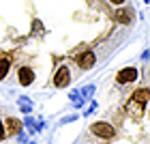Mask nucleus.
I'll use <instances>...</instances> for the list:
<instances>
[{
    "label": "nucleus",
    "instance_id": "nucleus-8",
    "mask_svg": "<svg viewBox=\"0 0 150 144\" xmlns=\"http://www.w3.org/2000/svg\"><path fill=\"white\" fill-rule=\"evenodd\" d=\"M17 106H19V110H22V114H30L32 112V101L28 97H19L17 99Z\"/></svg>",
    "mask_w": 150,
    "mask_h": 144
},
{
    "label": "nucleus",
    "instance_id": "nucleus-13",
    "mask_svg": "<svg viewBox=\"0 0 150 144\" xmlns=\"http://www.w3.org/2000/svg\"><path fill=\"white\" fill-rule=\"evenodd\" d=\"M73 120H77V114H69L64 118H60V125H67V123H73Z\"/></svg>",
    "mask_w": 150,
    "mask_h": 144
},
{
    "label": "nucleus",
    "instance_id": "nucleus-6",
    "mask_svg": "<svg viewBox=\"0 0 150 144\" xmlns=\"http://www.w3.org/2000/svg\"><path fill=\"white\" fill-rule=\"evenodd\" d=\"M94 63H97V56H94V52H84V54H81V56L77 58L79 69H90Z\"/></svg>",
    "mask_w": 150,
    "mask_h": 144
},
{
    "label": "nucleus",
    "instance_id": "nucleus-5",
    "mask_svg": "<svg viewBox=\"0 0 150 144\" xmlns=\"http://www.w3.org/2000/svg\"><path fill=\"white\" fill-rule=\"evenodd\" d=\"M17 78H19V84L22 86H30L32 82H35V71L30 69V67H22L17 73Z\"/></svg>",
    "mask_w": 150,
    "mask_h": 144
},
{
    "label": "nucleus",
    "instance_id": "nucleus-4",
    "mask_svg": "<svg viewBox=\"0 0 150 144\" xmlns=\"http://www.w3.org/2000/svg\"><path fill=\"white\" fill-rule=\"evenodd\" d=\"M22 125L28 127L30 133H39V131H43V129H45V120H41V118L35 120L30 114H24V123H22Z\"/></svg>",
    "mask_w": 150,
    "mask_h": 144
},
{
    "label": "nucleus",
    "instance_id": "nucleus-1",
    "mask_svg": "<svg viewBox=\"0 0 150 144\" xmlns=\"http://www.w3.org/2000/svg\"><path fill=\"white\" fill-rule=\"evenodd\" d=\"M90 131L94 135H99V138H114L116 135V129L110 125V123H92Z\"/></svg>",
    "mask_w": 150,
    "mask_h": 144
},
{
    "label": "nucleus",
    "instance_id": "nucleus-17",
    "mask_svg": "<svg viewBox=\"0 0 150 144\" xmlns=\"http://www.w3.org/2000/svg\"><path fill=\"white\" fill-rule=\"evenodd\" d=\"M112 2H114V4H122L125 0H112Z\"/></svg>",
    "mask_w": 150,
    "mask_h": 144
},
{
    "label": "nucleus",
    "instance_id": "nucleus-11",
    "mask_svg": "<svg viewBox=\"0 0 150 144\" xmlns=\"http://www.w3.org/2000/svg\"><path fill=\"white\" fill-rule=\"evenodd\" d=\"M11 69V60L9 58H0V80H4V75Z\"/></svg>",
    "mask_w": 150,
    "mask_h": 144
},
{
    "label": "nucleus",
    "instance_id": "nucleus-3",
    "mask_svg": "<svg viewBox=\"0 0 150 144\" xmlns=\"http://www.w3.org/2000/svg\"><path fill=\"white\" fill-rule=\"evenodd\" d=\"M135 80H137V69H135V67H125V69L118 71V75H116V82H118V84H131Z\"/></svg>",
    "mask_w": 150,
    "mask_h": 144
},
{
    "label": "nucleus",
    "instance_id": "nucleus-14",
    "mask_svg": "<svg viewBox=\"0 0 150 144\" xmlns=\"http://www.w3.org/2000/svg\"><path fill=\"white\" fill-rule=\"evenodd\" d=\"M94 110H97V101H92V103L84 110V116H90V114H94Z\"/></svg>",
    "mask_w": 150,
    "mask_h": 144
},
{
    "label": "nucleus",
    "instance_id": "nucleus-18",
    "mask_svg": "<svg viewBox=\"0 0 150 144\" xmlns=\"http://www.w3.org/2000/svg\"><path fill=\"white\" fill-rule=\"evenodd\" d=\"M144 2H146V4H148V2H150V0H144Z\"/></svg>",
    "mask_w": 150,
    "mask_h": 144
},
{
    "label": "nucleus",
    "instance_id": "nucleus-16",
    "mask_svg": "<svg viewBox=\"0 0 150 144\" xmlns=\"http://www.w3.org/2000/svg\"><path fill=\"white\" fill-rule=\"evenodd\" d=\"M17 140L19 142H26V133H17Z\"/></svg>",
    "mask_w": 150,
    "mask_h": 144
},
{
    "label": "nucleus",
    "instance_id": "nucleus-12",
    "mask_svg": "<svg viewBox=\"0 0 150 144\" xmlns=\"http://www.w3.org/2000/svg\"><path fill=\"white\" fill-rule=\"evenodd\" d=\"M81 97H84V99H92V95H94V86L90 84V86H84V88H81Z\"/></svg>",
    "mask_w": 150,
    "mask_h": 144
},
{
    "label": "nucleus",
    "instance_id": "nucleus-15",
    "mask_svg": "<svg viewBox=\"0 0 150 144\" xmlns=\"http://www.w3.org/2000/svg\"><path fill=\"white\" fill-rule=\"evenodd\" d=\"M6 138V129H4V123L0 120V140H4Z\"/></svg>",
    "mask_w": 150,
    "mask_h": 144
},
{
    "label": "nucleus",
    "instance_id": "nucleus-7",
    "mask_svg": "<svg viewBox=\"0 0 150 144\" xmlns=\"http://www.w3.org/2000/svg\"><path fill=\"white\" fill-rule=\"evenodd\" d=\"M4 129H6V133H19V131H22V120L9 118V120H6V125H4Z\"/></svg>",
    "mask_w": 150,
    "mask_h": 144
},
{
    "label": "nucleus",
    "instance_id": "nucleus-2",
    "mask_svg": "<svg viewBox=\"0 0 150 144\" xmlns=\"http://www.w3.org/2000/svg\"><path fill=\"white\" fill-rule=\"evenodd\" d=\"M69 84H71V71H69V67H67V65H62L56 71V75H54V86H56V88H64Z\"/></svg>",
    "mask_w": 150,
    "mask_h": 144
},
{
    "label": "nucleus",
    "instance_id": "nucleus-9",
    "mask_svg": "<svg viewBox=\"0 0 150 144\" xmlns=\"http://www.w3.org/2000/svg\"><path fill=\"white\" fill-rule=\"evenodd\" d=\"M133 99L137 101V103L146 106V103H148V88H139V91H135V93H133Z\"/></svg>",
    "mask_w": 150,
    "mask_h": 144
},
{
    "label": "nucleus",
    "instance_id": "nucleus-10",
    "mask_svg": "<svg viewBox=\"0 0 150 144\" xmlns=\"http://www.w3.org/2000/svg\"><path fill=\"white\" fill-rule=\"evenodd\" d=\"M116 19H118L120 24H129V22H131V13H129V9H118V11H116Z\"/></svg>",
    "mask_w": 150,
    "mask_h": 144
}]
</instances>
